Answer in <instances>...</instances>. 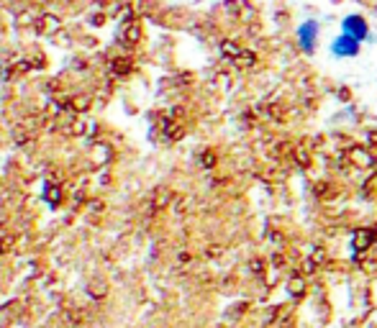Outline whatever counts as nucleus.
I'll list each match as a JSON object with an SVG mask.
<instances>
[{
	"instance_id": "nucleus-2",
	"label": "nucleus",
	"mask_w": 377,
	"mask_h": 328,
	"mask_svg": "<svg viewBox=\"0 0 377 328\" xmlns=\"http://www.w3.org/2000/svg\"><path fill=\"white\" fill-rule=\"evenodd\" d=\"M342 34L362 44V42H367L369 39V24L365 21V16L352 13V16H346L342 21Z\"/></svg>"
},
{
	"instance_id": "nucleus-3",
	"label": "nucleus",
	"mask_w": 377,
	"mask_h": 328,
	"mask_svg": "<svg viewBox=\"0 0 377 328\" xmlns=\"http://www.w3.org/2000/svg\"><path fill=\"white\" fill-rule=\"evenodd\" d=\"M331 54H334L336 59H354L357 54H360V49H362V44L360 42H354V39H349V36H344V34H339L331 42Z\"/></svg>"
},
{
	"instance_id": "nucleus-1",
	"label": "nucleus",
	"mask_w": 377,
	"mask_h": 328,
	"mask_svg": "<svg viewBox=\"0 0 377 328\" xmlns=\"http://www.w3.org/2000/svg\"><path fill=\"white\" fill-rule=\"evenodd\" d=\"M319 34H321V26L319 21H303L298 28H295V42L301 46L303 54H313V51L319 49Z\"/></svg>"
}]
</instances>
